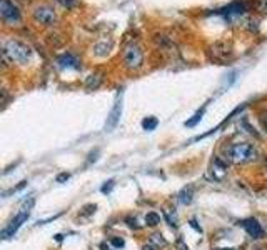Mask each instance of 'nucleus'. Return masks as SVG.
<instances>
[{
	"label": "nucleus",
	"mask_w": 267,
	"mask_h": 250,
	"mask_svg": "<svg viewBox=\"0 0 267 250\" xmlns=\"http://www.w3.org/2000/svg\"><path fill=\"white\" fill-rule=\"evenodd\" d=\"M112 187H114V180H109L107 184H105L104 187H102V192H104V194H109L110 190H112Z\"/></svg>",
	"instance_id": "6ab92c4d"
},
{
	"label": "nucleus",
	"mask_w": 267,
	"mask_h": 250,
	"mask_svg": "<svg viewBox=\"0 0 267 250\" xmlns=\"http://www.w3.org/2000/svg\"><path fill=\"white\" fill-rule=\"evenodd\" d=\"M179 200H180V203H190V202H192V187L182 190V192L179 194Z\"/></svg>",
	"instance_id": "f8f14e48"
},
{
	"label": "nucleus",
	"mask_w": 267,
	"mask_h": 250,
	"mask_svg": "<svg viewBox=\"0 0 267 250\" xmlns=\"http://www.w3.org/2000/svg\"><path fill=\"white\" fill-rule=\"evenodd\" d=\"M122 58H124V63H125L127 69L137 70V69H141L142 63H144V52H142V49L139 47V44H135V42H129V44L124 47Z\"/></svg>",
	"instance_id": "7ed1b4c3"
},
{
	"label": "nucleus",
	"mask_w": 267,
	"mask_h": 250,
	"mask_svg": "<svg viewBox=\"0 0 267 250\" xmlns=\"http://www.w3.org/2000/svg\"><path fill=\"white\" fill-rule=\"evenodd\" d=\"M100 249H102V250H112L107 244H102V245H100Z\"/></svg>",
	"instance_id": "5701e85b"
},
{
	"label": "nucleus",
	"mask_w": 267,
	"mask_h": 250,
	"mask_svg": "<svg viewBox=\"0 0 267 250\" xmlns=\"http://www.w3.org/2000/svg\"><path fill=\"white\" fill-rule=\"evenodd\" d=\"M219 250H234V249H219Z\"/></svg>",
	"instance_id": "b1692460"
},
{
	"label": "nucleus",
	"mask_w": 267,
	"mask_h": 250,
	"mask_svg": "<svg viewBox=\"0 0 267 250\" xmlns=\"http://www.w3.org/2000/svg\"><path fill=\"white\" fill-rule=\"evenodd\" d=\"M256 8H257V10H261V12H267V0H257Z\"/></svg>",
	"instance_id": "dca6fc26"
},
{
	"label": "nucleus",
	"mask_w": 267,
	"mask_h": 250,
	"mask_svg": "<svg viewBox=\"0 0 267 250\" xmlns=\"http://www.w3.org/2000/svg\"><path fill=\"white\" fill-rule=\"evenodd\" d=\"M57 19L55 10L49 5H37L33 8V20L42 25H52Z\"/></svg>",
	"instance_id": "423d86ee"
},
{
	"label": "nucleus",
	"mask_w": 267,
	"mask_h": 250,
	"mask_svg": "<svg viewBox=\"0 0 267 250\" xmlns=\"http://www.w3.org/2000/svg\"><path fill=\"white\" fill-rule=\"evenodd\" d=\"M157 124H159V120L155 117H147L142 120V127L146 130H154L155 127H157Z\"/></svg>",
	"instance_id": "ddd939ff"
},
{
	"label": "nucleus",
	"mask_w": 267,
	"mask_h": 250,
	"mask_svg": "<svg viewBox=\"0 0 267 250\" xmlns=\"http://www.w3.org/2000/svg\"><path fill=\"white\" fill-rule=\"evenodd\" d=\"M59 2H60L63 7L70 8V7H74V5H75V2H77V0H59Z\"/></svg>",
	"instance_id": "a211bd4d"
},
{
	"label": "nucleus",
	"mask_w": 267,
	"mask_h": 250,
	"mask_svg": "<svg viewBox=\"0 0 267 250\" xmlns=\"http://www.w3.org/2000/svg\"><path fill=\"white\" fill-rule=\"evenodd\" d=\"M150 244L152 245H155V247H165L167 245V242H165V239L160 234H152L150 235Z\"/></svg>",
	"instance_id": "4468645a"
},
{
	"label": "nucleus",
	"mask_w": 267,
	"mask_h": 250,
	"mask_svg": "<svg viewBox=\"0 0 267 250\" xmlns=\"http://www.w3.org/2000/svg\"><path fill=\"white\" fill-rule=\"evenodd\" d=\"M202 113H204V110H201V112H197L196 115H194L192 120H187V122H185V125H187V127H194V125H196L197 122L202 118Z\"/></svg>",
	"instance_id": "2eb2a0df"
},
{
	"label": "nucleus",
	"mask_w": 267,
	"mask_h": 250,
	"mask_svg": "<svg viewBox=\"0 0 267 250\" xmlns=\"http://www.w3.org/2000/svg\"><path fill=\"white\" fill-rule=\"evenodd\" d=\"M57 63H59V67H60V69H74V70H77L79 67H80L79 58L75 57L74 54H70V52L62 54L60 57H59Z\"/></svg>",
	"instance_id": "9d476101"
},
{
	"label": "nucleus",
	"mask_w": 267,
	"mask_h": 250,
	"mask_svg": "<svg viewBox=\"0 0 267 250\" xmlns=\"http://www.w3.org/2000/svg\"><path fill=\"white\" fill-rule=\"evenodd\" d=\"M69 179V173H60V175H57V182H63Z\"/></svg>",
	"instance_id": "aec40b11"
},
{
	"label": "nucleus",
	"mask_w": 267,
	"mask_h": 250,
	"mask_svg": "<svg viewBox=\"0 0 267 250\" xmlns=\"http://www.w3.org/2000/svg\"><path fill=\"white\" fill-rule=\"evenodd\" d=\"M240 225H242V228L252 239H261V237H264V228L261 227V223L257 222L256 219H245L240 222Z\"/></svg>",
	"instance_id": "6e6552de"
},
{
	"label": "nucleus",
	"mask_w": 267,
	"mask_h": 250,
	"mask_svg": "<svg viewBox=\"0 0 267 250\" xmlns=\"http://www.w3.org/2000/svg\"><path fill=\"white\" fill-rule=\"evenodd\" d=\"M127 222H129V227H132V228H139L137 222H135V219H134V220H132V219H127Z\"/></svg>",
	"instance_id": "412c9836"
},
{
	"label": "nucleus",
	"mask_w": 267,
	"mask_h": 250,
	"mask_svg": "<svg viewBox=\"0 0 267 250\" xmlns=\"http://www.w3.org/2000/svg\"><path fill=\"white\" fill-rule=\"evenodd\" d=\"M146 223L150 227H155L160 223V215L155 214V212H149V214L146 215Z\"/></svg>",
	"instance_id": "9b49d317"
},
{
	"label": "nucleus",
	"mask_w": 267,
	"mask_h": 250,
	"mask_svg": "<svg viewBox=\"0 0 267 250\" xmlns=\"http://www.w3.org/2000/svg\"><path fill=\"white\" fill-rule=\"evenodd\" d=\"M112 245H116V247L122 249V247L125 245V242H124V239H119V237H114V239H112Z\"/></svg>",
	"instance_id": "f3484780"
},
{
	"label": "nucleus",
	"mask_w": 267,
	"mask_h": 250,
	"mask_svg": "<svg viewBox=\"0 0 267 250\" xmlns=\"http://www.w3.org/2000/svg\"><path fill=\"white\" fill-rule=\"evenodd\" d=\"M245 8H247V7H245L244 2H232L231 5L215 10V14L224 15V17H236V15H242L245 12Z\"/></svg>",
	"instance_id": "1a4fd4ad"
},
{
	"label": "nucleus",
	"mask_w": 267,
	"mask_h": 250,
	"mask_svg": "<svg viewBox=\"0 0 267 250\" xmlns=\"http://www.w3.org/2000/svg\"><path fill=\"white\" fill-rule=\"evenodd\" d=\"M142 250H155V247H152V245H144Z\"/></svg>",
	"instance_id": "4be33fe9"
},
{
	"label": "nucleus",
	"mask_w": 267,
	"mask_h": 250,
	"mask_svg": "<svg viewBox=\"0 0 267 250\" xmlns=\"http://www.w3.org/2000/svg\"><path fill=\"white\" fill-rule=\"evenodd\" d=\"M32 205H33V198H30V200H29V203H25L22 209H20L19 214H17L15 217L10 220V223H8V225L2 230V237H3V239H10V237H14L15 232L19 230V228L22 227V223L29 219V215H30V207H32Z\"/></svg>",
	"instance_id": "20e7f679"
},
{
	"label": "nucleus",
	"mask_w": 267,
	"mask_h": 250,
	"mask_svg": "<svg viewBox=\"0 0 267 250\" xmlns=\"http://www.w3.org/2000/svg\"><path fill=\"white\" fill-rule=\"evenodd\" d=\"M120 113H122V92L119 94V97L114 102V107L110 110L109 117H107V124H105V129L107 130H112L116 129L119 120H120Z\"/></svg>",
	"instance_id": "0eeeda50"
},
{
	"label": "nucleus",
	"mask_w": 267,
	"mask_h": 250,
	"mask_svg": "<svg viewBox=\"0 0 267 250\" xmlns=\"http://www.w3.org/2000/svg\"><path fill=\"white\" fill-rule=\"evenodd\" d=\"M0 17L2 20L8 25H19L22 20V14H20V8L17 7L12 0H2L0 2Z\"/></svg>",
	"instance_id": "39448f33"
},
{
	"label": "nucleus",
	"mask_w": 267,
	"mask_h": 250,
	"mask_svg": "<svg viewBox=\"0 0 267 250\" xmlns=\"http://www.w3.org/2000/svg\"><path fill=\"white\" fill-rule=\"evenodd\" d=\"M2 55L3 58L12 63H19V65H24V63L30 62L32 58V49L29 47L27 44L15 39L5 40L2 47Z\"/></svg>",
	"instance_id": "f257e3e1"
},
{
	"label": "nucleus",
	"mask_w": 267,
	"mask_h": 250,
	"mask_svg": "<svg viewBox=\"0 0 267 250\" xmlns=\"http://www.w3.org/2000/svg\"><path fill=\"white\" fill-rule=\"evenodd\" d=\"M229 160L234 164H247L251 160H256L257 157V150L254 149L251 143H232L227 150Z\"/></svg>",
	"instance_id": "f03ea898"
}]
</instances>
